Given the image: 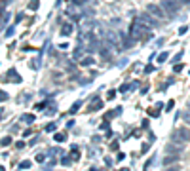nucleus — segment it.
I'll return each instance as SVG.
<instances>
[{
  "instance_id": "f257e3e1",
  "label": "nucleus",
  "mask_w": 190,
  "mask_h": 171,
  "mask_svg": "<svg viewBox=\"0 0 190 171\" xmlns=\"http://www.w3.org/2000/svg\"><path fill=\"white\" fill-rule=\"evenodd\" d=\"M190 141V129L186 127H177L175 131L171 133V143H179V144H185Z\"/></svg>"
},
{
  "instance_id": "f03ea898",
  "label": "nucleus",
  "mask_w": 190,
  "mask_h": 171,
  "mask_svg": "<svg viewBox=\"0 0 190 171\" xmlns=\"http://www.w3.org/2000/svg\"><path fill=\"white\" fill-rule=\"evenodd\" d=\"M137 21L141 23V25H145V27L148 29H156L160 25V19H156L154 15H150L148 12H145V14H141L139 17H137Z\"/></svg>"
},
{
  "instance_id": "7ed1b4c3",
  "label": "nucleus",
  "mask_w": 190,
  "mask_h": 171,
  "mask_svg": "<svg viewBox=\"0 0 190 171\" xmlns=\"http://www.w3.org/2000/svg\"><path fill=\"white\" fill-rule=\"evenodd\" d=\"M160 6L163 8V12H165L167 15H177L179 8H181L177 0H162V4H160Z\"/></svg>"
},
{
  "instance_id": "20e7f679",
  "label": "nucleus",
  "mask_w": 190,
  "mask_h": 171,
  "mask_svg": "<svg viewBox=\"0 0 190 171\" xmlns=\"http://www.w3.org/2000/svg\"><path fill=\"white\" fill-rule=\"evenodd\" d=\"M146 12H148L150 15H154L156 19H163L165 15H167L165 12H163L162 6H156V4H148V6H146Z\"/></svg>"
},
{
  "instance_id": "39448f33",
  "label": "nucleus",
  "mask_w": 190,
  "mask_h": 171,
  "mask_svg": "<svg viewBox=\"0 0 190 171\" xmlns=\"http://www.w3.org/2000/svg\"><path fill=\"white\" fill-rule=\"evenodd\" d=\"M182 150H185V144H179V143H169L165 146V154H173V156H181Z\"/></svg>"
},
{
  "instance_id": "423d86ee",
  "label": "nucleus",
  "mask_w": 190,
  "mask_h": 171,
  "mask_svg": "<svg viewBox=\"0 0 190 171\" xmlns=\"http://www.w3.org/2000/svg\"><path fill=\"white\" fill-rule=\"evenodd\" d=\"M67 15H70V17H72V21H80V19H82V8H80V6H68V8H67Z\"/></svg>"
},
{
  "instance_id": "0eeeda50",
  "label": "nucleus",
  "mask_w": 190,
  "mask_h": 171,
  "mask_svg": "<svg viewBox=\"0 0 190 171\" xmlns=\"http://www.w3.org/2000/svg\"><path fill=\"white\" fill-rule=\"evenodd\" d=\"M15 82V84H19V82H21V76H19L17 74V70H15V68H10L8 72H6V76H4V82Z\"/></svg>"
},
{
  "instance_id": "6e6552de",
  "label": "nucleus",
  "mask_w": 190,
  "mask_h": 171,
  "mask_svg": "<svg viewBox=\"0 0 190 171\" xmlns=\"http://www.w3.org/2000/svg\"><path fill=\"white\" fill-rule=\"evenodd\" d=\"M72 31H74V25H72V23L65 21L63 25H61V36H70V34H72Z\"/></svg>"
},
{
  "instance_id": "1a4fd4ad",
  "label": "nucleus",
  "mask_w": 190,
  "mask_h": 171,
  "mask_svg": "<svg viewBox=\"0 0 190 171\" xmlns=\"http://www.w3.org/2000/svg\"><path fill=\"white\" fill-rule=\"evenodd\" d=\"M101 108H103V101L95 97V99H93V103L90 105V112H95V110H101Z\"/></svg>"
},
{
  "instance_id": "9d476101",
  "label": "nucleus",
  "mask_w": 190,
  "mask_h": 171,
  "mask_svg": "<svg viewBox=\"0 0 190 171\" xmlns=\"http://www.w3.org/2000/svg\"><path fill=\"white\" fill-rule=\"evenodd\" d=\"M179 162V156H173V154H167V156L163 158V166L167 167V166H171V163H177Z\"/></svg>"
},
{
  "instance_id": "9b49d317",
  "label": "nucleus",
  "mask_w": 190,
  "mask_h": 171,
  "mask_svg": "<svg viewBox=\"0 0 190 171\" xmlns=\"http://www.w3.org/2000/svg\"><path fill=\"white\" fill-rule=\"evenodd\" d=\"M29 67H31L32 70H38V68H40V57L31 59V61H29Z\"/></svg>"
},
{
  "instance_id": "f8f14e48",
  "label": "nucleus",
  "mask_w": 190,
  "mask_h": 171,
  "mask_svg": "<svg viewBox=\"0 0 190 171\" xmlns=\"http://www.w3.org/2000/svg\"><path fill=\"white\" fill-rule=\"evenodd\" d=\"M93 63H95V59L91 57V55H87V57L80 59V65H82V67H90V65H93Z\"/></svg>"
},
{
  "instance_id": "ddd939ff",
  "label": "nucleus",
  "mask_w": 190,
  "mask_h": 171,
  "mask_svg": "<svg viewBox=\"0 0 190 171\" xmlns=\"http://www.w3.org/2000/svg\"><path fill=\"white\" fill-rule=\"evenodd\" d=\"M70 158H72V162L80 158V150H78V146H70Z\"/></svg>"
},
{
  "instance_id": "4468645a",
  "label": "nucleus",
  "mask_w": 190,
  "mask_h": 171,
  "mask_svg": "<svg viewBox=\"0 0 190 171\" xmlns=\"http://www.w3.org/2000/svg\"><path fill=\"white\" fill-rule=\"evenodd\" d=\"M53 141H55V143H63V141H67V133H55Z\"/></svg>"
},
{
  "instance_id": "2eb2a0df",
  "label": "nucleus",
  "mask_w": 190,
  "mask_h": 171,
  "mask_svg": "<svg viewBox=\"0 0 190 171\" xmlns=\"http://www.w3.org/2000/svg\"><path fill=\"white\" fill-rule=\"evenodd\" d=\"M10 144H12V137L10 135H6V137L0 139V146H10Z\"/></svg>"
},
{
  "instance_id": "dca6fc26",
  "label": "nucleus",
  "mask_w": 190,
  "mask_h": 171,
  "mask_svg": "<svg viewBox=\"0 0 190 171\" xmlns=\"http://www.w3.org/2000/svg\"><path fill=\"white\" fill-rule=\"evenodd\" d=\"M38 4H40V0H29V10L36 12V10H38Z\"/></svg>"
},
{
  "instance_id": "f3484780",
  "label": "nucleus",
  "mask_w": 190,
  "mask_h": 171,
  "mask_svg": "<svg viewBox=\"0 0 190 171\" xmlns=\"http://www.w3.org/2000/svg\"><path fill=\"white\" fill-rule=\"evenodd\" d=\"M55 112H57V107H55V105L53 103H51L50 105V108H46V114H48V116H53V114Z\"/></svg>"
},
{
  "instance_id": "a211bd4d",
  "label": "nucleus",
  "mask_w": 190,
  "mask_h": 171,
  "mask_svg": "<svg viewBox=\"0 0 190 171\" xmlns=\"http://www.w3.org/2000/svg\"><path fill=\"white\" fill-rule=\"evenodd\" d=\"M82 48H76V50H74V53H72V59H82Z\"/></svg>"
},
{
  "instance_id": "6ab92c4d",
  "label": "nucleus",
  "mask_w": 190,
  "mask_h": 171,
  "mask_svg": "<svg viewBox=\"0 0 190 171\" xmlns=\"http://www.w3.org/2000/svg\"><path fill=\"white\" fill-rule=\"evenodd\" d=\"M80 105H82V101H78V103H74V105H72V108H70V112H68V114H76V112H78V108H80Z\"/></svg>"
},
{
  "instance_id": "aec40b11",
  "label": "nucleus",
  "mask_w": 190,
  "mask_h": 171,
  "mask_svg": "<svg viewBox=\"0 0 190 171\" xmlns=\"http://www.w3.org/2000/svg\"><path fill=\"white\" fill-rule=\"evenodd\" d=\"M70 163H72V158H70V156H67V158L61 160V166H70Z\"/></svg>"
},
{
  "instance_id": "412c9836",
  "label": "nucleus",
  "mask_w": 190,
  "mask_h": 171,
  "mask_svg": "<svg viewBox=\"0 0 190 171\" xmlns=\"http://www.w3.org/2000/svg\"><path fill=\"white\" fill-rule=\"evenodd\" d=\"M107 99L109 101H112V99H116V90H110L109 93H107Z\"/></svg>"
},
{
  "instance_id": "4be33fe9",
  "label": "nucleus",
  "mask_w": 190,
  "mask_h": 171,
  "mask_svg": "<svg viewBox=\"0 0 190 171\" xmlns=\"http://www.w3.org/2000/svg\"><path fill=\"white\" fill-rule=\"evenodd\" d=\"M158 108H148V116H152V118H158L160 116V112H156Z\"/></svg>"
},
{
  "instance_id": "5701e85b",
  "label": "nucleus",
  "mask_w": 190,
  "mask_h": 171,
  "mask_svg": "<svg viewBox=\"0 0 190 171\" xmlns=\"http://www.w3.org/2000/svg\"><path fill=\"white\" fill-rule=\"evenodd\" d=\"M15 32V25H12V27H8V31H6V38H10V36Z\"/></svg>"
},
{
  "instance_id": "b1692460",
  "label": "nucleus",
  "mask_w": 190,
  "mask_h": 171,
  "mask_svg": "<svg viewBox=\"0 0 190 171\" xmlns=\"http://www.w3.org/2000/svg\"><path fill=\"white\" fill-rule=\"evenodd\" d=\"M19 167H21V169H27V167H31V162H29V160H23V162L19 163Z\"/></svg>"
},
{
  "instance_id": "393cba45",
  "label": "nucleus",
  "mask_w": 190,
  "mask_h": 171,
  "mask_svg": "<svg viewBox=\"0 0 190 171\" xmlns=\"http://www.w3.org/2000/svg\"><path fill=\"white\" fill-rule=\"evenodd\" d=\"M23 120L29 122V124H32V122H34V116H32V114H25V116H23Z\"/></svg>"
},
{
  "instance_id": "a878e982",
  "label": "nucleus",
  "mask_w": 190,
  "mask_h": 171,
  "mask_svg": "<svg viewBox=\"0 0 190 171\" xmlns=\"http://www.w3.org/2000/svg\"><path fill=\"white\" fill-rule=\"evenodd\" d=\"M55 127H57L55 124H48V126H46V131H48V133H53V131H55Z\"/></svg>"
},
{
  "instance_id": "bb28decb",
  "label": "nucleus",
  "mask_w": 190,
  "mask_h": 171,
  "mask_svg": "<svg viewBox=\"0 0 190 171\" xmlns=\"http://www.w3.org/2000/svg\"><path fill=\"white\" fill-rule=\"evenodd\" d=\"M127 90H131V86H129V84H124V86H120V90H118V91L124 93V91H127Z\"/></svg>"
},
{
  "instance_id": "cd10ccee",
  "label": "nucleus",
  "mask_w": 190,
  "mask_h": 171,
  "mask_svg": "<svg viewBox=\"0 0 190 171\" xmlns=\"http://www.w3.org/2000/svg\"><path fill=\"white\" fill-rule=\"evenodd\" d=\"M167 57H169V55L165 53V51H163V53H160V55H158V61H160V63H163V61H165Z\"/></svg>"
},
{
  "instance_id": "c85d7f7f",
  "label": "nucleus",
  "mask_w": 190,
  "mask_h": 171,
  "mask_svg": "<svg viewBox=\"0 0 190 171\" xmlns=\"http://www.w3.org/2000/svg\"><path fill=\"white\" fill-rule=\"evenodd\" d=\"M182 120H185L186 124H190V110L188 112H182Z\"/></svg>"
},
{
  "instance_id": "c756f323",
  "label": "nucleus",
  "mask_w": 190,
  "mask_h": 171,
  "mask_svg": "<svg viewBox=\"0 0 190 171\" xmlns=\"http://www.w3.org/2000/svg\"><path fill=\"white\" fill-rule=\"evenodd\" d=\"M8 21H10V14H4V17H2V25H8Z\"/></svg>"
},
{
  "instance_id": "7c9ffc66",
  "label": "nucleus",
  "mask_w": 190,
  "mask_h": 171,
  "mask_svg": "<svg viewBox=\"0 0 190 171\" xmlns=\"http://www.w3.org/2000/svg\"><path fill=\"white\" fill-rule=\"evenodd\" d=\"M154 68H156V67H154V65L150 63V65H146V67H145V72L148 74V72H152V70H154Z\"/></svg>"
},
{
  "instance_id": "2f4dec72",
  "label": "nucleus",
  "mask_w": 190,
  "mask_h": 171,
  "mask_svg": "<svg viewBox=\"0 0 190 171\" xmlns=\"http://www.w3.org/2000/svg\"><path fill=\"white\" fill-rule=\"evenodd\" d=\"M44 160H46L44 154H38V156H36V162H38V163H44Z\"/></svg>"
},
{
  "instance_id": "473e14b6",
  "label": "nucleus",
  "mask_w": 190,
  "mask_h": 171,
  "mask_svg": "<svg viewBox=\"0 0 190 171\" xmlns=\"http://www.w3.org/2000/svg\"><path fill=\"white\" fill-rule=\"evenodd\" d=\"M0 101H8V93L6 91H0Z\"/></svg>"
},
{
  "instance_id": "72a5a7b5",
  "label": "nucleus",
  "mask_w": 190,
  "mask_h": 171,
  "mask_svg": "<svg viewBox=\"0 0 190 171\" xmlns=\"http://www.w3.org/2000/svg\"><path fill=\"white\" fill-rule=\"evenodd\" d=\"M124 158H126V154H124V152H118V156H116V162H122Z\"/></svg>"
},
{
  "instance_id": "f704fd0d",
  "label": "nucleus",
  "mask_w": 190,
  "mask_h": 171,
  "mask_svg": "<svg viewBox=\"0 0 190 171\" xmlns=\"http://www.w3.org/2000/svg\"><path fill=\"white\" fill-rule=\"evenodd\" d=\"M182 67H185V65H179V63H177L175 67H173V70H175V72H181V70H182Z\"/></svg>"
},
{
  "instance_id": "c9c22d12",
  "label": "nucleus",
  "mask_w": 190,
  "mask_h": 171,
  "mask_svg": "<svg viewBox=\"0 0 190 171\" xmlns=\"http://www.w3.org/2000/svg\"><path fill=\"white\" fill-rule=\"evenodd\" d=\"M23 17H25V14H23V12H21V14H17V17H15V25H17V23H19V21H21V19H23Z\"/></svg>"
},
{
  "instance_id": "e433bc0d",
  "label": "nucleus",
  "mask_w": 190,
  "mask_h": 171,
  "mask_svg": "<svg viewBox=\"0 0 190 171\" xmlns=\"http://www.w3.org/2000/svg\"><path fill=\"white\" fill-rule=\"evenodd\" d=\"M165 171H179V166H173V167H165Z\"/></svg>"
},
{
  "instance_id": "4c0bfd02",
  "label": "nucleus",
  "mask_w": 190,
  "mask_h": 171,
  "mask_svg": "<svg viewBox=\"0 0 190 171\" xmlns=\"http://www.w3.org/2000/svg\"><path fill=\"white\" fill-rule=\"evenodd\" d=\"M150 148V144L148 143H145V144H143V148H141V150H143V152H146V150H148Z\"/></svg>"
},
{
  "instance_id": "58836bf2",
  "label": "nucleus",
  "mask_w": 190,
  "mask_h": 171,
  "mask_svg": "<svg viewBox=\"0 0 190 171\" xmlns=\"http://www.w3.org/2000/svg\"><path fill=\"white\" fill-rule=\"evenodd\" d=\"M171 108H173V101H169V103L165 105V110H171Z\"/></svg>"
},
{
  "instance_id": "ea45409f",
  "label": "nucleus",
  "mask_w": 190,
  "mask_h": 171,
  "mask_svg": "<svg viewBox=\"0 0 190 171\" xmlns=\"http://www.w3.org/2000/svg\"><path fill=\"white\" fill-rule=\"evenodd\" d=\"M15 146H17V148H23V146H25V143H23V141H17V144H15Z\"/></svg>"
},
{
  "instance_id": "a19ab883",
  "label": "nucleus",
  "mask_w": 190,
  "mask_h": 171,
  "mask_svg": "<svg viewBox=\"0 0 190 171\" xmlns=\"http://www.w3.org/2000/svg\"><path fill=\"white\" fill-rule=\"evenodd\" d=\"M110 150H118V143H112V144H110Z\"/></svg>"
},
{
  "instance_id": "79ce46f5",
  "label": "nucleus",
  "mask_w": 190,
  "mask_h": 171,
  "mask_svg": "<svg viewBox=\"0 0 190 171\" xmlns=\"http://www.w3.org/2000/svg\"><path fill=\"white\" fill-rule=\"evenodd\" d=\"M186 31H188V29H186V27H181V31H179V34H181V36H182V34H185V32H186Z\"/></svg>"
},
{
  "instance_id": "37998d69",
  "label": "nucleus",
  "mask_w": 190,
  "mask_h": 171,
  "mask_svg": "<svg viewBox=\"0 0 190 171\" xmlns=\"http://www.w3.org/2000/svg\"><path fill=\"white\" fill-rule=\"evenodd\" d=\"M4 10H6V4H4V2H0V14H2Z\"/></svg>"
},
{
  "instance_id": "c03bdc74",
  "label": "nucleus",
  "mask_w": 190,
  "mask_h": 171,
  "mask_svg": "<svg viewBox=\"0 0 190 171\" xmlns=\"http://www.w3.org/2000/svg\"><path fill=\"white\" fill-rule=\"evenodd\" d=\"M177 2H181V4H190V0H177Z\"/></svg>"
},
{
  "instance_id": "a18cd8bd",
  "label": "nucleus",
  "mask_w": 190,
  "mask_h": 171,
  "mask_svg": "<svg viewBox=\"0 0 190 171\" xmlns=\"http://www.w3.org/2000/svg\"><path fill=\"white\" fill-rule=\"evenodd\" d=\"M2 112H4V110H2V108H0V120H2V116H4V114H2Z\"/></svg>"
},
{
  "instance_id": "49530a36",
  "label": "nucleus",
  "mask_w": 190,
  "mask_h": 171,
  "mask_svg": "<svg viewBox=\"0 0 190 171\" xmlns=\"http://www.w3.org/2000/svg\"><path fill=\"white\" fill-rule=\"evenodd\" d=\"M118 171H129V169H127V167H122V169H118Z\"/></svg>"
},
{
  "instance_id": "de8ad7c7",
  "label": "nucleus",
  "mask_w": 190,
  "mask_h": 171,
  "mask_svg": "<svg viewBox=\"0 0 190 171\" xmlns=\"http://www.w3.org/2000/svg\"><path fill=\"white\" fill-rule=\"evenodd\" d=\"M2 2H4V4H10V2H12V0H2Z\"/></svg>"
},
{
  "instance_id": "09e8293b",
  "label": "nucleus",
  "mask_w": 190,
  "mask_h": 171,
  "mask_svg": "<svg viewBox=\"0 0 190 171\" xmlns=\"http://www.w3.org/2000/svg\"><path fill=\"white\" fill-rule=\"evenodd\" d=\"M186 107H188V110H190V99H188V103H186Z\"/></svg>"
},
{
  "instance_id": "8fccbe9b",
  "label": "nucleus",
  "mask_w": 190,
  "mask_h": 171,
  "mask_svg": "<svg viewBox=\"0 0 190 171\" xmlns=\"http://www.w3.org/2000/svg\"><path fill=\"white\" fill-rule=\"evenodd\" d=\"M0 171H6V169H4V167H2V166H0Z\"/></svg>"
}]
</instances>
